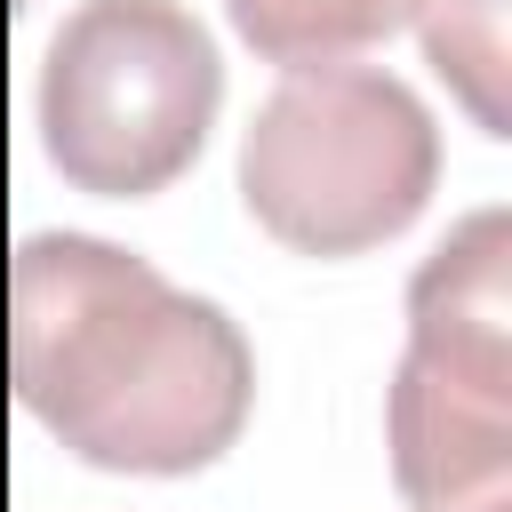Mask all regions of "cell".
Wrapping results in <instances>:
<instances>
[{"instance_id":"6da1fadb","label":"cell","mask_w":512,"mask_h":512,"mask_svg":"<svg viewBox=\"0 0 512 512\" xmlns=\"http://www.w3.org/2000/svg\"><path fill=\"white\" fill-rule=\"evenodd\" d=\"M8 376L32 424L104 472H200L216 464L256 392L240 328L168 288L144 256L40 232L8 272Z\"/></svg>"},{"instance_id":"7a4b0ae2","label":"cell","mask_w":512,"mask_h":512,"mask_svg":"<svg viewBox=\"0 0 512 512\" xmlns=\"http://www.w3.org/2000/svg\"><path fill=\"white\" fill-rule=\"evenodd\" d=\"M392 480L416 512H472L512 472V216H464L408 280V352L384 392Z\"/></svg>"},{"instance_id":"3957f363","label":"cell","mask_w":512,"mask_h":512,"mask_svg":"<svg viewBox=\"0 0 512 512\" xmlns=\"http://www.w3.org/2000/svg\"><path fill=\"white\" fill-rule=\"evenodd\" d=\"M440 176L432 112L360 64H296L240 136V200L296 256H360L416 224Z\"/></svg>"},{"instance_id":"277c9868","label":"cell","mask_w":512,"mask_h":512,"mask_svg":"<svg viewBox=\"0 0 512 512\" xmlns=\"http://www.w3.org/2000/svg\"><path fill=\"white\" fill-rule=\"evenodd\" d=\"M224 64L176 0H80L40 64V144L104 200L176 184L216 120Z\"/></svg>"},{"instance_id":"5b68a950","label":"cell","mask_w":512,"mask_h":512,"mask_svg":"<svg viewBox=\"0 0 512 512\" xmlns=\"http://www.w3.org/2000/svg\"><path fill=\"white\" fill-rule=\"evenodd\" d=\"M232 32L264 64H344L408 24V0H224Z\"/></svg>"},{"instance_id":"8992f818","label":"cell","mask_w":512,"mask_h":512,"mask_svg":"<svg viewBox=\"0 0 512 512\" xmlns=\"http://www.w3.org/2000/svg\"><path fill=\"white\" fill-rule=\"evenodd\" d=\"M416 32H424V64L464 96V112L480 120V136H504V0H408Z\"/></svg>"},{"instance_id":"52a82bcc","label":"cell","mask_w":512,"mask_h":512,"mask_svg":"<svg viewBox=\"0 0 512 512\" xmlns=\"http://www.w3.org/2000/svg\"><path fill=\"white\" fill-rule=\"evenodd\" d=\"M472 512H504V504H496V496H488V504H472Z\"/></svg>"}]
</instances>
